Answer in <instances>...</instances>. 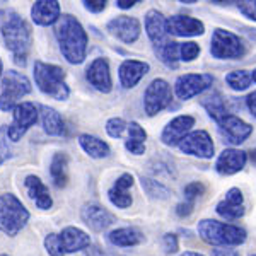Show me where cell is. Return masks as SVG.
<instances>
[{
  "instance_id": "8d00e7d4",
  "label": "cell",
  "mask_w": 256,
  "mask_h": 256,
  "mask_svg": "<svg viewBox=\"0 0 256 256\" xmlns=\"http://www.w3.org/2000/svg\"><path fill=\"white\" fill-rule=\"evenodd\" d=\"M205 193V186L202 183H198V181H193V183L186 184V188H184V200L186 202H193L195 204V200L200 195H204Z\"/></svg>"
},
{
  "instance_id": "f35d334b",
  "label": "cell",
  "mask_w": 256,
  "mask_h": 256,
  "mask_svg": "<svg viewBox=\"0 0 256 256\" xmlns=\"http://www.w3.org/2000/svg\"><path fill=\"white\" fill-rule=\"evenodd\" d=\"M86 6V9H88L89 12H94V14H99V12L104 10L106 7V2L108 0H82Z\"/></svg>"
},
{
  "instance_id": "603a6c76",
  "label": "cell",
  "mask_w": 256,
  "mask_h": 256,
  "mask_svg": "<svg viewBox=\"0 0 256 256\" xmlns=\"http://www.w3.org/2000/svg\"><path fill=\"white\" fill-rule=\"evenodd\" d=\"M80 216H82L84 224L89 226L90 229L96 230V232H101V230L108 229V227L114 222V217L111 216L108 210L104 207H101V205H96V204L84 205Z\"/></svg>"
},
{
  "instance_id": "6da1fadb",
  "label": "cell",
  "mask_w": 256,
  "mask_h": 256,
  "mask_svg": "<svg viewBox=\"0 0 256 256\" xmlns=\"http://www.w3.org/2000/svg\"><path fill=\"white\" fill-rule=\"evenodd\" d=\"M0 34L4 44L14 55L16 64L26 65L28 53L31 50V28L16 10H0Z\"/></svg>"
},
{
  "instance_id": "4316f807",
  "label": "cell",
  "mask_w": 256,
  "mask_h": 256,
  "mask_svg": "<svg viewBox=\"0 0 256 256\" xmlns=\"http://www.w3.org/2000/svg\"><path fill=\"white\" fill-rule=\"evenodd\" d=\"M128 137H126V142H125V147L130 154L134 156H142L146 152V138H147V134L138 123L132 122L128 123V130H126Z\"/></svg>"
},
{
  "instance_id": "f907efd6",
  "label": "cell",
  "mask_w": 256,
  "mask_h": 256,
  "mask_svg": "<svg viewBox=\"0 0 256 256\" xmlns=\"http://www.w3.org/2000/svg\"><path fill=\"white\" fill-rule=\"evenodd\" d=\"M0 76H2V60H0Z\"/></svg>"
},
{
  "instance_id": "2e32d148",
  "label": "cell",
  "mask_w": 256,
  "mask_h": 256,
  "mask_svg": "<svg viewBox=\"0 0 256 256\" xmlns=\"http://www.w3.org/2000/svg\"><path fill=\"white\" fill-rule=\"evenodd\" d=\"M193 125H195V118L190 116V114H180V116L172 118L171 122L164 126L160 140H162V144H166V146L174 147L190 134Z\"/></svg>"
},
{
  "instance_id": "b9f144b4",
  "label": "cell",
  "mask_w": 256,
  "mask_h": 256,
  "mask_svg": "<svg viewBox=\"0 0 256 256\" xmlns=\"http://www.w3.org/2000/svg\"><path fill=\"white\" fill-rule=\"evenodd\" d=\"M246 106H248V110H250V113L256 118V90H253V92L246 98Z\"/></svg>"
},
{
  "instance_id": "f5cc1de1",
  "label": "cell",
  "mask_w": 256,
  "mask_h": 256,
  "mask_svg": "<svg viewBox=\"0 0 256 256\" xmlns=\"http://www.w3.org/2000/svg\"><path fill=\"white\" fill-rule=\"evenodd\" d=\"M0 256H7V254H0Z\"/></svg>"
},
{
  "instance_id": "d4e9b609",
  "label": "cell",
  "mask_w": 256,
  "mask_h": 256,
  "mask_svg": "<svg viewBox=\"0 0 256 256\" xmlns=\"http://www.w3.org/2000/svg\"><path fill=\"white\" fill-rule=\"evenodd\" d=\"M24 186H26V192H28V195H30V198L36 204V207L41 210L52 208L53 200H52V196H50V192L38 176L30 174L24 180Z\"/></svg>"
},
{
  "instance_id": "681fc988",
  "label": "cell",
  "mask_w": 256,
  "mask_h": 256,
  "mask_svg": "<svg viewBox=\"0 0 256 256\" xmlns=\"http://www.w3.org/2000/svg\"><path fill=\"white\" fill-rule=\"evenodd\" d=\"M253 82H256V68L253 70Z\"/></svg>"
},
{
  "instance_id": "816d5d0a",
  "label": "cell",
  "mask_w": 256,
  "mask_h": 256,
  "mask_svg": "<svg viewBox=\"0 0 256 256\" xmlns=\"http://www.w3.org/2000/svg\"><path fill=\"white\" fill-rule=\"evenodd\" d=\"M253 159H254V160H256V150H254V152H253Z\"/></svg>"
},
{
  "instance_id": "836d02e7",
  "label": "cell",
  "mask_w": 256,
  "mask_h": 256,
  "mask_svg": "<svg viewBox=\"0 0 256 256\" xmlns=\"http://www.w3.org/2000/svg\"><path fill=\"white\" fill-rule=\"evenodd\" d=\"M200 55V46L195 41H184L180 43V58L183 62H193Z\"/></svg>"
},
{
  "instance_id": "3957f363",
  "label": "cell",
  "mask_w": 256,
  "mask_h": 256,
  "mask_svg": "<svg viewBox=\"0 0 256 256\" xmlns=\"http://www.w3.org/2000/svg\"><path fill=\"white\" fill-rule=\"evenodd\" d=\"M32 76H34L38 89L44 96L56 99V101H64L68 98L70 89L65 82V70L58 65L36 60L34 67H32Z\"/></svg>"
},
{
  "instance_id": "74e56055",
  "label": "cell",
  "mask_w": 256,
  "mask_h": 256,
  "mask_svg": "<svg viewBox=\"0 0 256 256\" xmlns=\"http://www.w3.org/2000/svg\"><path fill=\"white\" fill-rule=\"evenodd\" d=\"M238 9L244 18L256 20V0H238Z\"/></svg>"
},
{
  "instance_id": "4dcf8cb0",
  "label": "cell",
  "mask_w": 256,
  "mask_h": 256,
  "mask_svg": "<svg viewBox=\"0 0 256 256\" xmlns=\"http://www.w3.org/2000/svg\"><path fill=\"white\" fill-rule=\"evenodd\" d=\"M202 106L207 110L208 116L216 123H218L222 118H226L227 114H229L227 113V108H226L224 98H222L218 92H212V94H208L207 98L202 99Z\"/></svg>"
},
{
  "instance_id": "7dc6e473",
  "label": "cell",
  "mask_w": 256,
  "mask_h": 256,
  "mask_svg": "<svg viewBox=\"0 0 256 256\" xmlns=\"http://www.w3.org/2000/svg\"><path fill=\"white\" fill-rule=\"evenodd\" d=\"M181 256H204V254H198V253H193V251H186V253H183Z\"/></svg>"
},
{
  "instance_id": "8992f818",
  "label": "cell",
  "mask_w": 256,
  "mask_h": 256,
  "mask_svg": "<svg viewBox=\"0 0 256 256\" xmlns=\"http://www.w3.org/2000/svg\"><path fill=\"white\" fill-rule=\"evenodd\" d=\"M30 220V212L20 200L12 193L0 195V230L7 236L14 238L24 229Z\"/></svg>"
},
{
  "instance_id": "cb8c5ba5",
  "label": "cell",
  "mask_w": 256,
  "mask_h": 256,
  "mask_svg": "<svg viewBox=\"0 0 256 256\" xmlns=\"http://www.w3.org/2000/svg\"><path fill=\"white\" fill-rule=\"evenodd\" d=\"M134 186V176L130 172H125L114 181V184L110 188L108 198L110 202L118 208H128L132 205L130 188Z\"/></svg>"
},
{
  "instance_id": "83f0119b",
  "label": "cell",
  "mask_w": 256,
  "mask_h": 256,
  "mask_svg": "<svg viewBox=\"0 0 256 256\" xmlns=\"http://www.w3.org/2000/svg\"><path fill=\"white\" fill-rule=\"evenodd\" d=\"M108 241L120 248L137 246L144 241V234L134 227H122V229H116L108 234Z\"/></svg>"
},
{
  "instance_id": "44dd1931",
  "label": "cell",
  "mask_w": 256,
  "mask_h": 256,
  "mask_svg": "<svg viewBox=\"0 0 256 256\" xmlns=\"http://www.w3.org/2000/svg\"><path fill=\"white\" fill-rule=\"evenodd\" d=\"M217 214L227 220H236V218L244 216V198L239 188H230L226 193V198L218 202Z\"/></svg>"
},
{
  "instance_id": "60d3db41",
  "label": "cell",
  "mask_w": 256,
  "mask_h": 256,
  "mask_svg": "<svg viewBox=\"0 0 256 256\" xmlns=\"http://www.w3.org/2000/svg\"><path fill=\"white\" fill-rule=\"evenodd\" d=\"M164 248L168 253H176L178 251V238L174 234H166L164 236Z\"/></svg>"
},
{
  "instance_id": "277c9868",
  "label": "cell",
  "mask_w": 256,
  "mask_h": 256,
  "mask_svg": "<svg viewBox=\"0 0 256 256\" xmlns=\"http://www.w3.org/2000/svg\"><path fill=\"white\" fill-rule=\"evenodd\" d=\"M198 234L208 244L216 246H239L246 241V230L232 224L205 218L198 222Z\"/></svg>"
},
{
  "instance_id": "ab89813d",
  "label": "cell",
  "mask_w": 256,
  "mask_h": 256,
  "mask_svg": "<svg viewBox=\"0 0 256 256\" xmlns=\"http://www.w3.org/2000/svg\"><path fill=\"white\" fill-rule=\"evenodd\" d=\"M193 208H195V204H193V202H186V200H184L183 204H180L176 207V214L180 217H188L190 214L193 212Z\"/></svg>"
},
{
  "instance_id": "7bdbcfd3",
  "label": "cell",
  "mask_w": 256,
  "mask_h": 256,
  "mask_svg": "<svg viewBox=\"0 0 256 256\" xmlns=\"http://www.w3.org/2000/svg\"><path fill=\"white\" fill-rule=\"evenodd\" d=\"M214 256H239V253L230 248H220V250H214Z\"/></svg>"
},
{
  "instance_id": "d590c367",
  "label": "cell",
  "mask_w": 256,
  "mask_h": 256,
  "mask_svg": "<svg viewBox=\"0 0 256 256\" xmlns=\"http://www.w3.org/2000/svg\"><path fill=\"white\" fill-rule=\"evenodd\" d=\"M9 128L0 126V164H4L12 156L10 146H9Z\"/></svg>"
},
{
  "instance_id": "5bb4252c",
  "label": "cell",
  "mask_w": 256,
  "mask_h": 256,
  "mask_svg": "<svg viewBox=\"0 0 256 256\" xmlns=\"http://www.w3.org/2000/svg\"><path fill=\"white\" fill-rule=\"evenodd\" d=\"M146 31L148 40L152 41V46H154V52L166 44L171 43V38H169L168 32V18L162 14V12L152 9L146 14Z\"/></svg>"
},
{
  "instance_id": "c3c4849f",
  "label": "cell",
  "mask_w": 256,
  "mask_h": 256,
  "mask_svg": "<svg viewBox=\"0 0 256 256\" xmlns=\"http://www.w3.org/2000/svg\"><path fill=\"white\" fill-rule=\"evenodd\" d=\"M180 2L181 4H188V6H190V4H195V2H198V0H180Z\"/></svg>"
},
{
  "instance_id": "f1b7e54d",
  "label": "cell",
  "mask_w": 256,
  "mask_h": 256,
  "mask_svg": "<svg viewBox=\"0 0 256 256\" xmlns=\"http://www.w3.org/2000/svg\"><path fill=\"white\" fill-rule=\"evenodd\" d=\"M79 144H80L82 150L92 159H104V158H108L110 152H111L108 144H106L104 140L94 137V135H88V134L80 135Z\"/></svg>"
},
{
  "instance_id": "8fae6325",
  "label": "cell",
  "mask_w": 256,
  "mask_h": 256,
  "mask_svg": "<svg viewBox=\"0 0 256 256\" xmlns=\"http://www.w3.org/2000/svg\"><path fill=\"white\" fill-rule=\"evenodd\" d=\"M214 84V77L210 74H184L180 76L174 82L176 96L183 101L192 99L207 90Z\"/></svg>"
},
{
  "instance_id": "e575fe53",
  "label": "cell",
  "mask_w": 256,
  "mask_h": 256,
  "mask_svg": "<svg viewBox=\"0 0 256 256\" xmlns=\"http://www.w3.org/2000/svg\"><path fill=\"white\" fill-rule=\"evenodd\" d=\"M126 130H128V123L122 118H111L108 120V123H106V132H108V135L113 138H120Z\"/></svg>"
},
{
  "instance_id": "ee69618b",
  "label": "cell",
  "mask_w": 256,
  "mask_h": 256,
  "mask_svg": "<svg viewBox=\"0 0 256 256\" xmlns=\"http://www.w3.org/2000/svg\"><path fill=\"white\" fill-rule=\"evenodd\" d=\"M88 256H114V254H110L108 251H104L99 246H92L88 250Z\"/></svg>"
},
{
  "instance_id": "1f68e13d",
  "label": "cell",
  "mask_w": 256,
  "mask_h": 256,
  "mask_svg": "<svg viewBox=\"0 0 256 256\" xmlns=\"http://www.w3.org/2000/svg\"><path fill=\"white\" fill-rule=\"evenodd\" d=\"M226 82L230 89L244 90L250 88L251 82H253V74H250L248 70H234V72L226 76Z\"/></svg>"
},
{
  "instance_id": "ba28073f",
  "label": "cell",
  "mask_w": 256,
  "mask_h": 256,
  "mask_svg": "<svg viewBox=\"0 0 256 256\" xmlns=\"http://www.w3.org/2000/svg\"><path fill=\"white\" fill-rule=\"evenodd\" d=\"M31 92V82L24 74L9 70L2 79V92H0V110L10 111L26 94Z\"/></svg>"
},
{
  "instance_id": "30bf717a",
  "label": "cell",
  "mask_w": 256,
  "mask_h": 256,
  "mask_svg": "<svg viewBox=\"0 0 256 256\" xmlns=\"http://www.w3.org/2000/svg\"><path fill=\"white\" fill-rule=\"evenodd\" d=\"M40 108L34 102H19L12 110V123L9 126V137L12 142H19L30 128L38 122Z\"/></svg>"
},
{
  "instance_id": "484cf974",
  "label": "cell",
  "mask_w": 256,
  "mask_h": 256,
  "mask_svg": "<svg viewBox=\"0 0 256 256\" xmlns=\"http://www.w3.org/2000/svg\"><path fill=\"white\" fill-rule=\"evenodd\" d=\"M40 114H41V125L43 130L52 137H58L64 134V120H62L60 113L56 110L50 108V106H40Z\"/></svg>"
},
{
  "instance_id": "e0dca14e",
  "label": "cell",
  "mask_w": 256,
  "mask_h": 256,
  "mask_svg": "<svg viewBox=\"0 0 256 256\" xmlns=\"http://www.w3.org/2000/svg\"><path fill=\"white\" fill-rule=\"evenodd\" d=\"M86 77H88L89 84L94 89H98L99 92L108 94L113 89V80H111V72H110V65L106 58H96L90 62V65L86 70Z\"/></svg>"
},
{
  "instance_id": "52a82bcc",
  "label": "cell",
  "mask_w": 256,
  "mask_h": 256,
  "mask_svg": "<svg viewBox=\"0 0 256 256\" xmlns=\"http://www.w3.org/2000/svg\"><path fill=\"white\" fill-rule=\"evenodd\" d=\"M210 53L218 60H238L246 55V43L234 32L218 28L212 34Z\"/></svg>"
},
{
  "instance_id": "f546056e",
  "label": "cell",
  "mask_w": 256,
  "mask_h": 256,
  "mask_svg": "<svg viewBox=\"0 0 256 256\" xmlns=\"http://www.w3.org/2000/svg\"><path fill=\"white\" fill-rule=\"evenodd\" d=\"M67 168H68V158L65 152H56L52 159V164H50V174H52V180L55 183V186L64 188L67 184Z\"/></svg>"
},
{
  "instance_id": "7c38bea8",
  "label": "cell",
  "mask_w": 256,
  "mask_h": 256,
  "mask_svg": "<svg viewBox=\"0 0 256 256\" xmlns=\"http://www.w3.org/2000/svg\"><path fill=\"white\" fill-rule=\"evenodd\" d=\"M180 150L183 154L188 156H196L202 159H210L214 158V142L210 138V135L205 130H196V132H190V134L178 144Z\"/></svg>"
},
{
  "instance_id": "7402d4cb",
  "label": "cell",
  "mask_w": 256,
  "mask_h": 256,
  "mask_svg": "<svg viewBox=\"0 0 256 256\" xmlns=\"http://www.w3.org/2000/svg\"><path fill=\"white\" fill-rule=\"evenodd\" d=\"M58 0H36L31 9V19L38 26H52L60 19Z\"/></svg>"
},
{
  "instance_id": "7a4b0ae2",
  "label": "cell",
  "mask_w": 256,
  "mask_h": 256,
  "mask_svg": "<svg viewBox=\"0 0 256 256\" xmlns=\"http://www.w3.org/2000/svg\"><path fill=\"white\" fill-rule=\"evenodd\" d=\"M55 38L58 41L62 55L68 64L79 65L84 62L88 53V32L74 16H60L55 26Z\"/></svg>"
},
{
  "instance_id": "ac0fdd59",
  "label": "cell",
  "mask_w": 256,
  "mask_h": 256,
  "mask_svg": "<svg viewBox=\"0 0 256 256\" xmlns=\"http://www.w3.org/2000/svg\"><path fill=\"white\" fill-rule=\"evenodd\" d=\"M168 32L171 36L190 38V36H200L205 32V26L202 20L193 19L190 16H171L168 18Z\"/></svg>"
},
{
  "instance_id": "d6a6232c",
  "label": "cell",
  "mask_w": 256,
  "mask_h": 256,
  "mask_svg": "<svg viewBox=\"0 0 256 256\" xmlns=\"http://www.w3.org/2000/svg\"><path fill=\"white\" fill-rule=\"evenodd\" d=\"M142 186L147 192V195H150L154 198H168L171 195L166 186H162V184L154 180H148V178H142Z\"/></svg>"
},
{
  "instance_id": "f6af8a7d",
  "label": "cell",
  "mask_w": 256,
  "mask_h": 256,
  "mask_svg": "<svg viewBox=\"0 0 256 256\" xmlns=\"http://www.w3.org/2000/svg\"><path fill=\"white\" fill-rule=\"evenodd\" d=\"M138 2L140 0H116V6L120 7V9L126 10V9H132L134 6H137Z\"/></svg>"
},
{
  "instance_id": "9a60e30c",
  "label": "cell",
  "mask_w": 256,
  "mask_h": 256,
  "mask_svg": "<svg viewBox=\"0 0 256 256\" xmlns=\"http://www.w3.org/2000/svg\"><path fill=\"white\" fill-rule=\"evenodd\" d=\"M111 36L118 38L120 41L126 44H132L138 40L142 26L137 18H130V16H118V18L111 19L106 26Z\"/></svg>"
},
{
  "instance_id": "4fadbf2b",
  "label": "cell",
  "mask_w": 256,
  "mask_h": 256,
  "mask_svg": "<svg viewBox=\"0 0 256 256\" xmlns=\"http://www.w3.org/2000/svg\"><path fill=\"white\" fill-rule=\"evenodd\" d=\"M217 125L218 134L222 135L224 142L230 144V146H239V144L246 142V138L253 134V126L248 125L244 120L239 116H234V114H227Z\"/></svg>"
},
{
  "instance_id": "5b68a950",
  "label": "cell",
  "mask_w": 256,
  "mask_h": 256,
  "mask_svg": "<svg viewBox=\"0 0 256 256\" xmlns=\"http://www.w3.org/2000/svg\"><path fill=\"white\" fill-rule=\"evenodd\" d=\"M90 246V238L79 227H65L60 234H48L44 238V248L50 256H65L77 253Z\"/></svg>"
},
{
  "instance_id": "d6986e66",
  "label": "cell",
  "mask_w": 256,
  "mask_h": 256,
  "mask_svg": "<svg viewBox=\"0 0 256 256\" xmlns=\"http://www.w3.org/2000/svg\"><path fill=\"white\" fill-rule=\"evenodd\" d=\"M246 160H248L246 152L239 150V148H226L217 158L216 171L222 176L236 174V172L242 171V168L246 166Z\"/></svg>"
},
{
  "instance_id": "db71d44e",
  "label": "cell",
  "mask_w": 256,
  "mask_h": 256,
  "mask_svg": "<svg viewBox=\"0 0 256 256\" xmlns=\"http://www.w3.org/2000/svg\"><path fill=\"white\" fill-rule=\"evenodd\" d=\"M253 256H256V254H253Z\"/></svg>"
},
{
  "instance_id": "9c48e42d",
  "label": "cell",
  "mask_w": 256,
  "mask_h": 256,
  "mask_svg": "<svg viewBox=\"0 0 256 256\" xmlns=\"http://www.w3.org/2000/svg\"><path fill=\"white\" fill-rule=\"evenodd\" d=\"M172 101V90L168 80L154 79L147 86L144 92V108L148 116H156L162 110H166Z\"/></svg>"
},
{
  "instance_id": "bcb514c9",
  "label": "cell",
  "mask_w": 256,
  "mask_h": 256,
  "mask_svg": "<svg viewBox=\"0 0 256 256\" xmlns=\"http://www.w3.org/2000/svg\"><path fill=\"white\" fill-rule=\"evenodd\" d=\"M214 4H218V6H226V4H230L232 0H212Z\"/></svg>"
},
{
  "instance_id": "ffe728a7",
  "label": "cell",
  "mask_w": 256,
  "mask_h": 256,
  "mask_svg": "<svg viewBox=\"0 0 256 256\" xmlns=\"http://www.w3.org/2000/svg\"><path fill=\"white\" fill-rule=\"evenodd\" d=\"M148 70H150V67H148L147 62L125 60V62H122L120 70H118L120 82H122V86L125 89H132L147 76Z\"/></svg>"
}]
</instances>
